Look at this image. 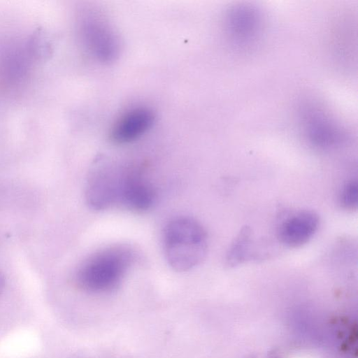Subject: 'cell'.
Masks as SVG:
<instances>
[{
	"instance_id": "1",
	"label": "cell",
	"mask_w": 358,
	"mask_h": 358,
	"mask_svg": "<svg viewBox=\"0 0 358 358\" xmlns=\"http://www.w3.org/2000/svg\"><path fill=\"white\" fill-rule=\"evenodd\" d=\"M163 245L169 266L176 271H187L205 259L208 246L207 232L194 218L176 217L165 227Z\"/></svg>"
},
{
	"instance_id": "2",
	"label": "cell",
	"mask_w": 358,
	"mask_h": 358,
	"mask_svg": "<svg viewBox=\"0 0 358 358\" xmlns=\"http://www.w3.org/2000/svg\"><path fill=\"white\" fill-rule=\"evenodd\" d=\"M133 251L127 245H115L92 255L79 267L76 281L83 289L105 292L116 287L131 265Z\"/></svg>"
},
{
	"instance_id": "3",
	"label": "cell",
	"mask_w": 358,
	"mask_h": 358,
	"mask_svg": "<svg viewBox=\"0 0 358 358\" xmlns=\"http://www.w3.org/2000/svg\"><path fill=\"white\" fill-rule=\"evenodd\" d=\"M78 34L87 54L101 63L114 61L121 43L117 32L104 15L95 9H85L78 17Z\"/></svg>"
},
{
	"instance_id": "4",
	"label": "cell",
	"mask_w": 358,
	"mask_h": 358,
	"mask_svg": "<svg viewBox=\"0 0 358 358\" xmlns=\"http://www.w3.org/2000/svg\"><path fill=\"white\" fill-rule=\"evenodd\" d=\"M122 169L106 160L99 159L90 169L85 187L87 205L103 210L118 204Z\"/></svg>"
},
{
	"instance_id": "5",
	"label": "cell",
	"mask_w": 358,
	"mask_h": 358,
	"mask_svg": "<svg viewBox=\"0 0 358 358\" xmlns=\"http://www.w3.org/2000/svg\"><path fill=\"white\" fill-rule=\"evenodd\" d=\"M155 200V192L139 168L122 170L118 205L136 211L148 210Z\"/></svg>"
},
{
	"instance_id": "6",
	"label": "cell",
	"mask_w": 358,
	"mask_h": 358,
	"mask_svg": "<svg viewBox=\"0 0 358 358\" xmlns=\"http://www.w3.org/2000/svg\"><path fill=\"white\" fill-rule=\"evenodd\" d=\"M319 225L317 213L311 210H300L291 213L280 222L277 229V238L285 246L299 248L309 242L317 232Z\"/></svg>"
},
{
	"instance_id": "7",
	"label": "cell",
	"mask_w": 358,
	"mask_h": 358,
	"mask_svg": "<svg viewBox=\"0 0 358 358\" xmlns=\"http://www.w3.org/2000/svg\"><path fill=\"white\" fill-rule=\"evenodd\" d=\"M155 118L151 108L144 106L132 107L116 119L110 131V138L117 144L136 141L152 127Z\"/></svg>"
},
{
	"instance_id": "8",
	"label": "cell",
	"mask_w": 358,
	"mask_h": 358,
	"mask_svg": "<svg viewBox=\"0 0 358 358\" xmlns=\"http://www.w3.org/2000/svg\"><path fill=\"white\" fill-rule=\"evenodd\" d=\"M305 135L308 142L321 150H331L343 145L345 134L320 111H310L305 117Z\"/></svg>"
},
{
	"instance_id": "9",
	"label": "cell",
	"mask_w": 358,
	"mask_h": 358,
	"mask_svg": "<svg viewBox=\"0 0 358 358\" xmlns=\"http://www.w3.org/2000/svg\"><path fill=\"white\" fill-rule=\"evenodd\" d=\"M259 17L250 6H237L227 16V29L237 43H247L254 39L259 31Z\"/></svg>"
},
{
	"instance_id": "10",
	"label": "cell",
	"mask_w": 358,
	"mask_h": 358,
	"mask_svg": "<svg viewBox=\"0 0 358 358\" xmlns=\"http://www.w3.org/2000/svg\"><path fill=\"white\" fill-rule=\"evenodd\" d=\"M258 259L254 249L252 229L249 226H243L229 247L225 256V265L228 268H234Z\"/></svg>"
},
{
	"instance_id": "11",
	"label": "cell",
	"mask_w": 358,
	"mask_h": 358,
	"mask_svg": "<svg viewBox=\"0 0 358 358\" xmlns=\"http://www.w3.org/2000/svg\"><path fill=\"white\" fill-rule=\"evenodd\" d=\"M341 206L349 211L356 210L358 206V182L357 178L348 180L343 186L339 196Z\"/></svg>"
},
{
	"instance_id": "12",
	"label": "cell",
	"mask_w": 358,
	"mask_h": 358,
	"mask_svg": "<svg viewBox=\"0 0 358 358\" xmlns=\"http://www.w3.org/2000/svg\"><path fill=\"white\" fill-rule=\"evenodd\" d=\"M3 283H4V280H3V277L1 274V273L0 272V292L3 288Z\"/></svg>"
}]
</instances>
